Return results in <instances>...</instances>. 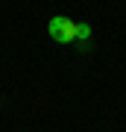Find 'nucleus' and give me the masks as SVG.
<instances>
[{
	"label": "nucleus",
	"instance_id": "nucleus-1",
	"mask_svg": "<svg viewBox=\"0 0 126 132\" xmlns=\"http://www.w3.org/2000/svg\"><path fill=\"white\" fill-rule=\"evenodd\" d=\"M47 32L56 44H73L76 41V21L65 18V15H53L50 24H47Z\"/></svg>",
	"mask_w": 126,
	"mask_h": 132
},
{
	"label": "nucleus",
	"instance_id": "nucleus-2",
	"mask_svg": "<svg viewBox=\"0 0 126 132\" xmlns=\"http://www.w3.org/2000/svg\"><path fill=\"white\" fill-rule=\"evenodd\" d=\"M91 38V27L88 24H76V41H88Z\"/></svg>",
	"mask_w": 126,
	"mask_h": 132
}]
</instances>
